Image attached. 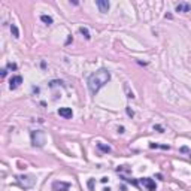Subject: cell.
Here are the masks:
<instances>
[{
  "label": "cell",
  "instance_id": "21",
  "mask_svg": "<svg viewBox=\"0 0 191 191\" xmlns=\"http://www.w3.org/2000/svg\"><path fill=\"white\" fill-rule=\"evenodd\" d=\"M2 76H3V78L6 76V69H3V70H2Z\"/></svg>",
  "mask_w": 191,
  "mask_h": 191
},
{
  "label": "cell",
  "instance_id": "16",
  "mask_svg": "<svg viewBox=\"0 0 191 191\" xmlns=\"http://www.w3.org/2000/svg\"><path fill=\"white\" fill-rule=\"evenodd\" d=\"M8 69H12V70H15V69H17V64H12V63H9V64H8Z\"/></svg>",
  "mask_w": 191,
  "mask_h": 191
},
{
  "label": "cell",
  "instance_id": "10",
  "mask_svg": "<svg viewBox=\"0 0 191 191\" xmlns=\"http://www.w3.org/2000/svg\"><path fill=\"white\" fill-rule=\"evenodd\" d=\"M11 31H12V36L15 37V39H18L20 37V30H18V27L15 24H11Z\"/></svg>",
  "mask_w": 191,
  "mask_h": 191
},
{
  "label": "cell",
  "instance_id": "2",
  "mask_svg": "<svg viewBox=\"0 0 191 191\" xmlns=\"http://www.w3.org/2000/svg\"><path fill=\"white\" fill-rule=\"evenodd\" d=\"M45 142H46V136H45L44 131H41V130L31 131V143H33V146L42 148L45 145Z\"/></svg>",
  "mask_w": 191,
  "mask_h": 191
},
{
  "label": "cell",
  "instance_id": "9",
  "mask_svg": "<svg viewBox=\"0 0 191 191\" xmlns=\"http://www.w3.org/2000/svg\"><path fill=\"white\" fill-rule=\"evenodd\" d=\"M190 9H191V6L188 3H179L176 6V12H190Z\"/></svg>",
  "mask_w": 191,
  "mask_h": 191
},
{
  "label": "cell",
  "instance_id": "12",
  "mask_svg": "<svg viewBox=\"0 0 191 191\" xmlns=\"http://www.w3.org/2000/svg\"><path fill=\"white\" fill-rule=\"evenodd\" d=\"M79 31H81V33L85 36V39H90V37H91V36H90V31H88V28H85V27H81V28H79Z\"/></svg>",
  "mask_w": 191,
  "mask_h": 191
},
{
  "label": "cell",
  "instance_id": "13",
  "mask_svg": "<svg viewBox=\"0 0 191 191\" xmlns=\"http://www.w3.org/2000/svg\"><path fill=\"white\" fill-rule=\"evenodd\" d=\"M97 148H99V149H102L103 152H110V148H109V146H106V145H103V143H97Z\"/></svg>",
  "mask_w": 191,
  "mask_h": 191
},
{
  "label": "cell",
  "instance_id": "8",
  "mask_svg": "<svg viewBox=\"0 0 191 191\" xmlns=\"http://www.w3.org/2000/svg\"><path fill=\"white\" fill-rule=\"evenodd\" d=\"M21 82H23V78H21V76H12L11 81H9V88H11V90H15Z\"/></svg>",
  "mask_w": 191,
  "mask_h": 191
},
{
  "label": "cell",
  "instance_id": "18",
  "mask_svg": "<svg viewBox=\"0 0 191 191\" xmlns=\"http://www.w3.org/2000/svg\"><path fill=\"white\" fill-rule=\"evenodd\" d=\"M154 129H157V130H160V133H163V127H160V126H155Z\"/></svg>",
  "mask_w": 191,
  "mask_h": 191
},
{
  "label": "cell",
  "instance_id": "3",
  "mask_svg": "<svg viewBox=\"0 0 191 191\" xmlns=\"http://www.w3.org/2000/svg\"><path fill=\"white\" fill-rule=\"evenodd\" d=\"M18 182L24 188H30V187L34 185V176H31V175H21V176H18Z\"/></svg>",
  "mask_w": 191,
  "mask_h": 191
},
{
  "label": "cell",
  "instance_id": "19",
  "mask_svg": "<svg viewBox=\"0 0 191 191\" xmlns=\"http://www.w3.org/2000/svg\"><path fill=\"white\" fill-rule=\"evenodd\" d=\"M100 181H102V182H103V184H106V182H107V181H109V179H107V178H106V176H105V178H102V179H100Z\"/></svg>",
  "mask_w": 191,
  "mask_h": 191
},
{
  "label": "cell",
  "instance_id": "5",
  "mask_svg": "<svg viewBox=\"0 0 191 191\" xmlns=\"http://www.w3.org/2000/svg\"><path fill=\"white\" fill-rule=\"evenodd\" d=\"M58 115L63 117V118H66V120H69V118L73 117V112H72L70 107H60L58 109Z\"/></svg>",
  "mask_w": 191,
  "mask_h": 191
},
{
  "label": "cell",
  "instance_id": "15",
  "mask_svg": "<svg viewBox=\"0 0 191 191\" xmlns=\"http://www.w3.org/2000/svg\"><path fill=\"white\" fill-rule=\"evenodd\" d=\"M179 151H181V152H188V154H190V157H191V151H190V149H188L187 146H182V148H181Z\"/></svg>",
  "mask_w": 191,
  "mask_h": 191
},
{
  "label": "cell",
  "instance_id": "11",
  "mask_svg": "<svg viewBox=\"0 0 191 191\" xmlns=\"http://www.w3.org/2000/svg\"><path fill=\"white\" fill-rule=\"evenodd\" d=\"M41 20H42V23H45V24H48V25H51V24H52V18H51L49 15H42V17H41Z\"/></svg>",
  "mask_w": 191,
  "mask_h": 191
},
{
  "label": "cell",
  "instance_id": "20",
  "mask_svg": "<svg viewBox=\"0 0 191 191\" xmlns=\"http://www.w3.org/2000/svg\"><path fill=\"white\" fill-rule=\"evenodd\" d=\"M88 187H90V190H93V179L88 182Z\"/></svg>",
  "mask_w": 191,
  "mask_h": 191
},
{
  "label": "cell",
  "instance_id": "17",
  "mask_svg": "<svg viewBox=\"0 0 191 191\" xmlns=\"http://www.w3.org/2000/svg\"><path fill=\"white\" fill-rule=\"evenodd\" d=\"M127 113H129V115H130V117H133V115H134V113H133V110H131L130 107H127Z\"/></svg>",
  "mask_w": 191,
  "mask_h": 191
},
{
  "label": "cell",
  "instance_id": "1",
  "mask_svg": "<svg viewBox=\"0 0 191 191\" xmlns=\"http://www.w3.org/2000/svg\"><path fill=\"white\" fill-rule=\"evenodd\" d=\"M109 79H110V73L106 69H99L97 72L90 75V78H88V90H90V93L94 96L102 87H105L109 82Z\"/></svg>",
  "mask_w": 191,
  "mask_h": 191
},
{
  "label": "cell",
  "instance_id": "6",
  "mask_svg": "<svg viewBox=\"0 0 191 191\" xmlns=\"http://www.w3.org/2000/svg\"><path fill=\"white\" fill-rule=\"evenodd\" d=\"M69 187H70V184H67V182H54L52 184V188L55 190V191H69Z\"/></svg>",
  "mask_w": 191,
  "mask_h": 191
},
{
  "label": "cell",
  "instance_id": "4",
  "mask_svg": "<svg viewBox=\"0 0 191 191\" xmlns=\"http://www.w3.org/2000/svg\"><path fill=\"white\" fill-rule=\"evenodd\" d=\"M140 184H142L148 191H157V185H155L154 179H151V178H142V179H140Z\"/></svg>",
  "mask_w": 191,
  "mask_h": 191
},
{
  "label": "cell",
  "instance_id": "14",
  "mask_svg": "<svg viewBox=\"0 0 191 191\" xmlns=\"http://www.w3.org/2000/svg\"><path fill=\"white\" fill-rule=\"evenodd\" d=\"M149 146H151V148H163V149H169V146H167V145H157V143H151Z\"/></svg>",
  "mask_w": 191,
  "mask_h": 191
},
{
  "label": "cell",
  "instance_id": "7",
  "mask_svg": "<svg viewBox=\"0 0 191 191\" xmlns=\"http://www.w3.org/2000/svg\"><path fill=\"white\" fill-rule=\"evenodd\" d=\"M96 5H97V8H99V11L100 12H107L109 11V2H106V0H97V2H96Z\"/></svg>",
  "mask_w": 191,
  "mask_h": 191
}]
</instances>
